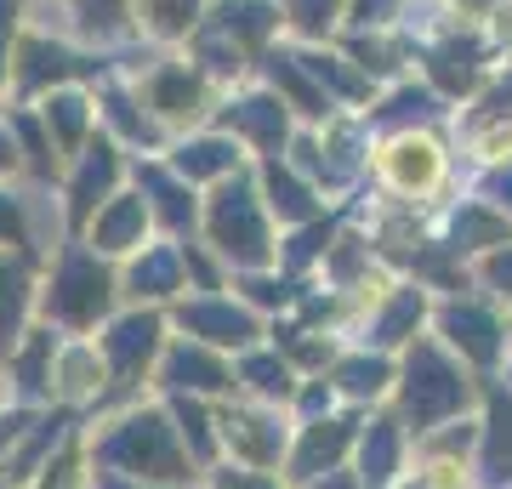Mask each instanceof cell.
<instances>
[{"label":"cell","mask_w":512,"mask_h":489,"mask_svg":"<svg viewBox=\"0 0 512 489\" xmlns=\"http://www.w3.org/2000/svg\"><path fill=\"white\" fill-rule=\"evenodd\" d=\"M433 148L427 143H399L393 148V177H399V188H421V182H433Z\"/></svg>","instance_id":"24"},{"label":"cell","mask_w":512,"mask_h":489,"mask_svg":"<svg viewBox=\"0 0 512 489\" xmlns=\"http://www.w3.org/2000/svg\"><path fill=\"white\" fill-rule=\"evenodd\" d=\"M183 330H194V336H205V342L239 347V342L256 336V319L239 313V308H228V302H194V308H183Z\"/></svg>","instance_id":"7"},{"label":"cell","mask_w":512,"mask_h":489,"mask_svg":"<svg viewBox=\"0 0 512 489\" xmlns=\"http://www.w3.org/2000/svg\"><path fill=\"white\" fill-rule=\"evenodd\" d=\"M336 381L348 387L353 399H370V393H382L387 387V364L382 359H348L342 370H336Z\"/></svg>","instance_id":"28"},{"label":"cell","mask_w":512,"mask_h":489,"mask_svg":"<svg viewBox=\"0 0 512 489\" xmlns=\"http://www.w3.org/2000/svg\"><path fill=\"white\" fill-rule=\"evenodd\" d=\"M268 194H274V211H279V217H308V211H313V194H308V188H302V182H296L279 160L268 165Z\"/></svg>","instance_id":"22"},{"label":"cell","mask_w":512,"mask_h":489,"mask_svg":"<svg viewBox=\"0 0 512 489\" xmlns=\"http://www.w3.org/2000/svg\"><path fill=\"white\" fill-rule=\"evenodd\" d=\"M46 353H52V336H35V342L23 347V359H18V376L29 393H46Z\"/></svg>","instance_id":"34"},{"label":"cell","mask_w":512,"mask_h":489,"mask_svg":"<svg viewBox=\"0 0 512 489\" xmlns=\"http://www.w3.org/2000/svg\"><path fill=\"white\" fill-rule=\"evenodd\" d=\"M177 421H183V433H188V450L200 455H211V421H205V410L194 399H177Z\"/></svg>","instance_id":"32"},{"label":"cell","mask_w":512,"mask_h":489,"mask_svg":"<svg viewBox=\"0 0 512 489\" xmlns=\"http://www.w3.org/2000/svg\"><path fill=\"white\" fill-rule=\"evenodd\" d=\"M245 290H251L256 308H274V302H285V285H274V279H251Z\"/></svg>","instance_id":"40"},{"label":"cell","mask_w":512,"mask_h":489,"mask_svg":"<svg viewBox=\"0 0 512 489\" xmlns=\"http://www.w3.org/2000/svg\"><path fill=\"white\" fill-rule=\"evenodd\" d=\"M103 461L109 467H126V472H143V478H165V484H177V478H188L183 472V455H177V444H171V427H165L160 416H131L120 433L103 444Z\"/></svg>","instance_id":"1"},{"label":"cell","mask_w":512,"mask_h":489,"mask_svg":"<svg viewBox=\"0 0 512 489\" xmlns=\"http://www.w3.org/2000/svg\"><path fill=\"white\" fill-rule=\"evenodd\" d=\"M188 18H194V0H160V6H154V23H160L165 35H177Z\"/></svg>","instance_id":"37"},{"label":"cell","mask_w":512,"mask_h":489,"mask_svg":"<svg viewBox=\"0 0 512 489\" xmlns=\"http://www.w3.org/2000/svg\"><path fill=\"white\" fill-rule=\"evenodd\" d=\"M114 171H120L114 148H109V143H97L92 154H86V165H80L74 188H69V211H74V222H86V217H92V205L114 188Z\"/></svg>","instance_id":"8"},{"label":"cell","mask_w":512,"mask_h":489,"mask_svg":"<svg viewBox=\"0 0 512 489\" xmlns=\"http://www.w3.org/2000/svg\"><path fill=\"white\" fill-rule=\"evenodd\" d=\"M46 120H52L57 143H63V148H74V143H80V131H86V103H80V97H52V109H46Z\"/></svg>","instance_id":"30"},{"label":"cell","mask_w":512,"mask_h":489,"mask_svg":"<svg viewBox=\"0 0 512 489\" xmlns=\"http://www.w3.org/2000/svg\"><path fill=\"white\" fill-rule=\"evenodd\" d=\"M217 18H222V29H228V35H245V40H262L268 29H274V12H268V6H251V0H245V6H234V0H228Z\"/></svg>","instance_id":"27"},{"label":"cell","mask_w":512,"mask_h":489,"mask_svg":"<svg viewBox=\"0 0 512 489\" xmlns=\"http://www.w3.org/2000/svg\"><path fill=\"white\" fill-rule=\"evenodd\" d=\"M165 381H171L177 393H188V387H200V393H222L234 376H228L211 353H200V347H177V353L165 359Z\"/></svg>","instance_id":"9"},{"label":"cell","mask_w":512,"mask_h":489,"mask_svg":"<svg viewBox=\"0 0 512 489\" xmlns=\"http://www.w3.org/2000/svg\"><path fill=\"white\" fill-rule=\"evenodd\" d=\"M245 381H251L256 393H268V399H285L291 393V370L279 359H245Z\"/></svg>","instance_id":"31"},{"label":"cell","mask_w":512,"mask_h":489,"mask_svg":"<svg viewBox=\"0 0 512 489\" xmlns=\"http://www.w3.org/2000/svg\"><path fill=\"white\" fill-rule=\"evenodd\" d=\"M382 12H393V0H353V18L359 23H382Z\"/></svg>","instance_id":"43"},{"label":"cell","mask_w":512,"mask_h":489,"mask_svg":"<svg viewBox=\"0 0 512 489\" xmlns=\"http://www.w3.org/2000/svg\"><path fill=\"white\" fill-rule=\"evenodd\" d=\"M325 239H330V228H308V234H302V239H296V245H291V262H296V268H302L308 256H319V245H325Z\"/></svg>","instance_id":"39"},{"label":"cell","mask_w":512,"mask_h":489,"mask_svg":"<svg viewBox=\"0 0 512 489\" xmlns=\"http://www.w3.org/2000/svg\"><path fill=\"white\" fill-rule=\"evenodd\" d=\"M228 126L251 131L262 148H279V137H285V109H279V103H268V97H251V103L228 109Z\"/></svg>","instance_id":"13"},{"label":"cell","mask_w":512,"mask_h":489,"mask_svg":"<svg viewBox=\"0 0 512 489\" xmlns=\"http://www.w3.org/2000/svg\"><path fill=\"white\" fill-rule=\"evenodd\" d=\"M0 165H12V143L6 137H0Z\"/></svg>","instance_id":"49"},{"label":"cell","mask_w":512,"mask_h":489,"mask_svg":"<svg viewBox=\"0 0 512 489\" xmlns=\"http://www.w3.org/2000/svg\"><path fill=\"white\" fill-rule=\"evenodd\" d=\"M393 461H399V433L387 427V421H376L365 438V484L382 489L387 478H393Z\"/></svg>","instance_id":"17"},{"label":"cell","mask_w":512,"mask_h":489,"mask_svg":"<svg viewBox=\"0 0 512 489\" xmlns=\"http://www.w3.org/2000/svg\"><path fill=\"white\" fill-rule=\"evenodd\" d=\"M507 103H512V80H501V86L490 91V109H495V114H507Z\"/></svg>","instance_id":"47"},{"label":"cell","mask_w":512,"mask_h":489,"mask_svg":"<svg viewBox=\"0 0 512 489\" xmlns=\"http://www.w3.org/2000/svg\"><path fill=\"white\" fill-rule=\"evenodd\" d=\"M291 18L308 29V35H325V23L336 18V0H291Z\"/></svg>","instance_id":"35"},{"label":"cell","mask_w":512,"mask_h":489,"mask_svg":"<svg viewBox=\"0 0 512 489\" xmlns=\"http://www.w3.org/2000/svg\"><path fill=\"white\" fill-rule=\"evenodd\" d=\"M302 69L319 74V80H325V86H336L342 97H359V91H365V80H359V74H348L336 57H302Z\"/></svg>","instance_id":"33"},{"label":"cell","mask_w":512,"mask_h":489,"mask_svg":"<svg viewBox=\"0 0 512 489\" xmlns=\"http://www.w3.org/2000/svg\"><path fill=\"white\" fill-rule=\"evenodd\" d=\"M319 489H353V484H342V478H330V484H319Z\"/></svg>","instance_id":"50"},{"label":"cell","mask_w":512,"mask_h":489,"mask_svg":"<svg viewBox=\"0 0 512 489\" xmlns=\"http://www.w3.org/2000/svg\"><path fill=\"white\" fill-rule=\"evenodd\" d=\"M86 6H92V0H86Z\"/></svg>","instance_id":"51"},{"label":"cell","mask_w":512,"mask_h":489,"mask_svg":"<svg viewBox=\"0 0 512 489\" xmlns=\"http://www.w3.org/2000/svg\"><path fill=\"white\" fill-rule=\"evenodd\" d=\"M154 347H160V319H154V313H131V319H120V325L109 330L103 353H109L120 387H126L131 376H143V364L154 359Z\"/></svg>","instance_id":"5"},{"label":"cell","mask_w":512,"mask_h":489,"mask_svg":"<svg viewBox=\"0 0 512 489\" xmlns=\"http://www.w3.org/2000/svg\"><path fill=\"white\" fill-rule=\"evenodd\" d=\"M143 188L160 200V217L171 222V228H183V222L194 217V200H188L177 182H165V171H143Z\"/></svg>","instance_id":"25"},{"label":"cell","mask_w":512,"mask_h":489,"mask_svg":"<svg viewBox=\"0 0 512 489\" xmlns=\"http://www.w3.org/2000/svg\"><path fill=\"white\" fill-rule=\"evenodd\" d=\"M109 114H114V126H120V131H131V137H143V143L154 137V131H148L143 120H137V114H131V103H126V97H109Z\"/></svg>","instance_id":"38"},{"label":"cell","mask_w":512,"mask_h":489,"mask_svg":"<svg viewBox=\"0 0 512 489\" xmlns=\"http://www.w3.org/2000/svg\"><path fill=\"white\" fill-rule=\"evenodd\" d=\"M461 399H467V381L456 376V364L444 359L439 347L421 342L410 353V370H404V410H410V421L416 427H433L450 410H461Z\"/></svg>","instance_id":"2"},{"label":"cell","mask_w":512,"mask_h":489,"mask_svg":"<svg viewBox=\"0 0 512 489\" xmlns=\"http://www.w3.org/2000/svg\"><path fill=\"white\" fill-rule=\"evenodd\" d=\"M222 489H274V484H268V478H245V472H228V478H222Z\"/></svg>","instance_id":"45"},{"label":"cell","mask_w":512,"mask_h":489,"mask_svg":"<svg viewBox=\"0 0 512 489\" xmlns=\"http://www.w3.org/2000/svg\"><path fill=\"white\" fill-rule=\"evenodd\" d=\"M131 290H137V296H171V290H177V256L171 251L143 256V262L131 268Z\"/></svg>","instance_id":"20"},{"label":"cell","mask_w":512,"mask_h":489,"mask_svg":"<svg viewBox=\"0 0 512 489\" xmlns=\"http://www.w3.org/2000/svg\"><path fill=\"white\" fill-rule=\"evenodd\" d=\"M23 143H29V154H35V165L46 171V143H40V131L29 126V120H23Z\"/></svg>","instance_id":"44"},{"label":"cell","mask_w":512,"mask_h":489,"mask_svg":"<svg viewBox=\"0 0 512 489\" xmlns=\"http://www.w3.org/2000/svg\"><path fill=\"white\" fill-rule=\"evenodd\" d=\"M211 239L222 245V256H234V262H245V268H256V262H268V228H262V211H256L251 188L245 182H234V188H222L217 200H211Z\"/></svg>","instance_id":"3"},{"label":"cell","mask_w":512,"mask_h":489,"mask_svg":"<svg viewBox=\"0 0 512 489\" xmlns=\"http://www.w3.org/2000/svg\"><path fill=\"white\" fill-rule=\"evenodd\" d=\"M416 319H421V296L416 290H399L393 308L382 313V325H376V342H404V336L416 330Z\"/></svg>","instance_id":"26"},{"label":"cell","mask_w":512,"mask_h":489,"mask_svg":"<svg viewBox=\"0 0 512 489\" xmlns=\"http://www.w3.org/2000/svg\"><path fill=\"white\" fill-rule=\"evenodd\" d=\"M109 308V273L92 256H69L52 285V313L63 325H97V313Z\"/></svg>","instance_id":"4"},{"label":"cell","mask_w":512,"mask_h":489,"mask_svg":"<svg viewBox=\"0 0 512 489\" xmlns=\"http://www.w3.org/2000/svg\"><path fill=\"white\" fill-rule=\"evenodd\" d=\"M348 438H353L348 421H319V427H308L302 450H296V478H313V472H325L336 455L348 450Z\"/></svg>","instance_id":"10"},{"label":"cell","mask_w":512,"mask_h":489,"mask_svg":"<svg viewBox=\"0 0 512 489\" xmlns=\"http://www.w3.org/2000/svg\"><path fill=\"white\" fill-rule=\"evenodd\" d=\"M410 114H433V97H427V91H399V97H393V109L382 114V120H410Z\"/></svg>","instance_id":"36"},{"label":"cell","mask_w":512,"mask_h":489,"mask_svg":"<svg viewBox=\"0 0 512 489\" xmlns=\"http://www.w3.org/2000/svg\"><path fill=\"white\" fill-rule=\"evenodd\" d=\"M484 472H490L495 484L512 478V399L507 393H495L490 399V438H484Z\"/></svg>","instance_id":"11"},{"label":"cell","mask_w":512,"mask_h":489,"mask_svg":"<svg viewBox=\"0 0 512 489\" xmlns=\"http://www.w3.org/2000/svg\"><path fill=\"white\" fill-rule=\"evenodd\" d=\"M200 103V80L188 69H165L160 80H154V109L160 114H188Z\"/></svg>","instance_id":"18"},{"label":"cell","mask_w":512,"mask_h":489,"mask_svg":"<svg viewBox=\"0 0 512 489\" xmlns=\"http://www.w3.org/2000/svg\"><path fill=\"white\" fill-rule=\"evenodd\" d=\"M0 239H12V245H23V217L12 200H0Z\"/></svg>","instance_id":"41"},{"label":"cell","mask_w":512,"mask_h":489,"mask_svg":"<svg viewBox=\"0 0 512 489\" xmlns=\"http://www.w3.org/2000/svg\"><path fill=\"white\" fill-rule=\"evenodd\" d=\"M234 165V143H222V137H205V143H188L177 154V171L183 177H222Z\"/></svg>","instance_id":"16"},{"label":"cell","mask_w":512,"mask_h":489,"mask_svg":"<svg viewBox=\"0 0 512 489\" xmlns=\"http://www.w3.org/2000/svg\"><path fill=\"white\" fill-rule=\"evenodd\" d=\"M302 404H308L313 416H319V410H325V404H330V393H325V387H308V393H302Z\"/></svg>","instance_id":"48"},{"label":"cell","mask_w":512,"mask_h":489,"mask_svg":"<svg viewBox=\"0 0 512 489\" xmlns=\"http://www.w3.org/2000/svg\"><path fill=\"white\" fill-rule=\"evenodd\" d=\"M18 319H23V273L0 256V342L18 330Z\"/></svg>","instance_id":"29"},{"label":"cell","mask_w":512,"mask_h":489,"mask_svg":"<svg viewBox=\"0 0 512 489\" xmlns=\"http://www.w3.org/2000/svg\"><path fill=\"white\" fill-rule=\"evenodd\" d=\"M143 200H114L103 217H97L92 239L103 245V251H126V245H137V234H143Z\"/></svg>","instance_id":"12"},{"label":"cell","mask_w":512,"mask_h":489,"mask_svg":"<svg viewBox=\"0 0 512 489\" xmlns=\"http://www.w3.org/2000/svg\"><path fill=\"white\" fill-rule=\"evenodd\" d=\"M268 74H274V86H285V97H291L296 109L325 114V97L308 86V74H302V63H296V57H274V63H268Z\"/></svg>","instance_id":"21"},{"label":"cell","mask_w":512,"mask_h":489,"mask_svg":"<svg viewBox=\"0 0 512 489\" xmlns=\"http://www.w3.org/2000/svg\"><path fill=\"white\" fill-rule=\"evenodd\" d=\"M228 438H234V450L239 455H251V461H274L279 455V433H274V421H262V416H234L228 421Z\"/></svg>","instance_id":"15"},{"label":"cell","mask_w":512,"mask_h":489,"mask_svg":"<svg viewBox=\"0 0 512 489\" xmlns=\"http://www.w3.org/2000/svg\"><path fill=\"white\" fill-rule=\"evenodd\" d=\"M490 194H495L501 205H512V171H495V177H490Z\"/></svg>","instance_id":"46"},{"label":"cell","mask_w":512,"mask_h":489,"mask_svg":"<svg viewBox=\"0 0 512 489\" xmlns=\"http://www.w3.org/2000/svg\"><path fill=\"white\" fill-rule=\"evenodd\" d=\"M69 69H74V57L63 46H46V40L23 46V86H46V80H57V74H69Z\"/></svg>","instance_id":"19"},{"label":"cell","mask_w":512,"mask_h":489,"mask_svg":"<svg viewBox=\"0 0 512 489\" xmlns=\"http://www.w3.org/2000/svg\"><path fill=\"white\" fill-rule=\"evenodd\" d=\"M501 239H507V222L490 217L484 205H467L456 217V245H501Z\"/></svg>","instance_id":"23"},{"label":"cell","mask_w":512,"mask_h":489,"mask_svg":"<svg viewBox=\"0 0 512 489\" xmlns=\"http://www.w3.org/2000/svg\"><path fill=\"white\" fill-rule=\"evenodd\" d=\"M490 285H495V290H507V296H512V245L490 262Z\"/></svg>","instance_id":"42"},{"label":"cell","mask_w":512,"mask_h":489,"mask_svg":"<svg viewBox=\"0 0 512 489\" xmlns=\"http://www.w3.org/2000/svg\"><path fill=\"white\" fill-rule=\"evenodd\" d=\"M473 74H478V46L473 40H450V46L433 52V80H439L444 91H467Z\"/></svg>","instance_id":"14"},{"label":"cell","mask_w":512,"mask_h":489,"mask_svg":"<svg viewBox=\"0 0 512 489\" xmlns=\"http://www.w3.org/2000/svg\"><path fill=\"white\" fill-rule=\"evenodd\" d=\"M444 336L478 364H495V353H501V325L484 308H467V302H456V308L444 313Z\"/></svg>","instance_id":"6"}]
</instances>
